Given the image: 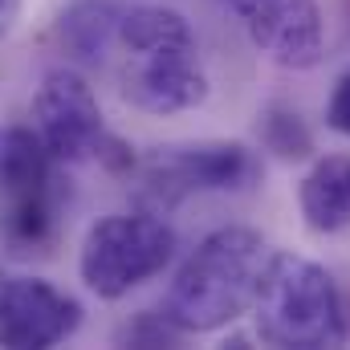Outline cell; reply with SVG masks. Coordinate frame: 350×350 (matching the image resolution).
I'll list each match as a JSON object with an SVG mask.
<instances>
[{"label":"cell","instance_id":"1","mask_svg":"<svg viewBox=\"0 0 350 350\" xmlns=\"http://www.w3.org/2000/svg\"><path fill=\"white\" fill-rule=\"evenodd\" d=\"M122 98L143 114H183L208 98V74L196 33L167 4H131L118 21Z\"/></svg>","mask_w":350,"mask_h":350},{"label":"cell","instance_id":"2","mask_svg":"<svg viewBox=\"0 0 350 350\" xmlns=\"http://www.w3.org/2000/svg\"><path fill=\"white\" fill-rule=\"evenodd\" d=\"M269 245L257 228L228 224L208 232L175 269L163 314L179 334H212L237 322L257 293Z\"/></svg>","mask_w":350,"mask_h":350},{"label":"cell","instance_id":"3","mask_svg":"<svg viewBox=\"0 0 350 350\" xmlns=\"http://www.w3.org/2000/svg\"><path fill=\"white\" fill-rule=\"evenodd\" d=\"M257 338L285 350H322L347 342V310L334 277L310 257L269 253L253 293Z\"/></svg>","mask_w":350,"mask_h":350},{"label":"cell","instance_id":"4","mask_svg":"<svg viewBox=\"0 0 350 350\" xmlns=\"http://www.w3.org/2000/svg\"><path fill=\"white\" fill-rule=\"evenodd\" d=\"M179 237L159 212H114L90 224L78 273L102 301H118L172 265Z\"/></svg>","mask_w":350,"mask_h":350},{"label":"cell","instance_id":"5","mask_svg":"<svg viewBox=\"0 0 350 350\" xmlns=\"http://www.w3.org/2000/svg\"><path fill=\"white\" fill-rule=\"evenodd\" d=\"M261 172L257 155L245 143L228 139H196V143H167L147 151L135 175L139 191L151 204V212L183 204L187 196H208V191H241Z\"/></svg>","mask_w":350,"mask_h":350},{"label":"cell","instance_id":"6","mask_svg":"<svg viewBox=\"0 0 350 350\" xmlns=\"http://www.w3.org/2000/svg\"><path fill=\"white\" fill-rule=\"evenodd\" d=\"M33 131L41 135V143L49 147V155L66 167L86 163L102 155V147L110 143L98 94L86 78L70 66L49 70L37 86L33 98Z\"/></svg>","mask_w":350,"mask_h":350},{"label":"cell","instance_id":"7","mask_svg":"<svg viewBox=\"0 0 350 350\" xmlns=\"http://www.w3.org/2000/svg\"><path fill=\"white\" fill-rule=\"evenodd\" d=\"M249 41L285 70H314L326 53V16L318 0H224Z\"/></svg>","mask_w":350,"mask_h":350},{"label":"cell","instance_id":"8","mask_svg":"<svg viewBox=\"0 0 350 350\" xmlns=\"http://www.w3.org/2000/svg\"><path fill=\"white\" fill-rule=\"evenodd\" d=\"M82 326V306L74 293L57 289L45 277H8L0 281V347L49 350L74 338Z\"/></svg>","mask_w":350,"mask_h":350},{"label":"cell","instance_id":"9","mask_svg":"<svg viewBox=\"0 0 350 350\" xmlns=\"http://www.w3.org/2000/svg\"><path fill=\"white\" fill-rule=\"evenodd\" d=\"M57 187V159L41 143L33 126L0 122V200L25 204L33 196H45Z\"/></svg>","mask_w":350,"mask_h":350},{"label":"cell","instance_id":"10","mask_svg":"<svg viewBox=\"0 0 350 350\" xmlns=\"http://www.w3.org/2000/svg\"><path fill=\"white\" fill-rule=\"evenodd\" d=\"M297 208L310 232L334 237L350 228V155H322L297 187Z\"/></svg>","mask_w":350,"mask_h":350},{"label":"cell","instance_id":"11","mask_svg":"<svg viewBox=\"0 0 350 350\" xmlns=\"http://www.w3.org/2000/svg\"><path fill=\"white\" fill-rule=\"evenodd\" d=\"M122 0H74L57 16V45L82 66L106 62V53L118 41V21H122Z\"/></svg>","mask_w":350,"mask_h":350},{"label":"cell","instance_id":"12","mask_svg":"<svg viewBox=\"0 0 350 350\" xmlns=\"http://www.w3.org/2000/svg\"><path fill=\"white\" fill-rule=\"evenodd\" d=\"M257 139H261V147L269 155H277V159H285V163L310 159V151H314V135H310L306 118H301L293 106H285V102H273V106L261 110V118H257Z\"/></svg>","mask_w":350,"mask_h":350},{"label":"cell","instance_id":"13","mask_svg":"<svg viewBox=\"0 0 350 350\" xmlns=\"http://www.w3.org/2000/svg\"><path fill=\"white\" fill-rule=\"evenodd\" d=\"M122 338H126L131 347H172V342H179L183 334L167 322V314H139V322L126 326Z\"/></svg>","mask_w":350,"mask_h":350},{"label":"cell","instance_id":"14","mask_svg":"<svg viewBox=\"0 0 350 350\" xmlns=\"http://www.w3.org/2000/svg\"><path fill=\"white\" fill-rule=\"evenodd\" d=\"M326 126L338 131V135H350V70L334 82V90H330V102H326Z\"/></svg>","mask_w":350,"mask_h":350},{"label":"cell","instance_id":"15","mask_svg":"<svg viewBox=\"0 0 350 350\" xmlns=\"http://www.w3.org/2000/svg\"><path fill=\"white\" fill-rule=\"evenodd\" d=\"M21 4L25 0H0V41L12 33V25L21 21Z\"/></svg>","mask_w":350,"mask_h":350}]
</instances>
